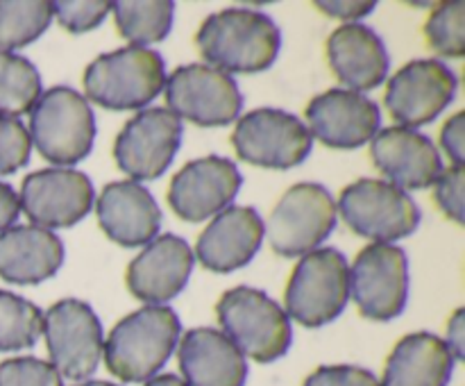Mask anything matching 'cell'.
<instances>
[{"label": "cell", "instance_id": "29", "mask_svg": "<svg viewBox=\"0 0 465 386\" xmlns=\"http://www.w3.org/2000/svg\"><path fill=\"white\" fill-rule=\"evenodd\" d=\"M44 330V312L30 300L0 289V352L25 350Z\"/></svg>", "mask_w": 465, "mask_h": 386}, {"label": "cell", "instance_id": "33", "mask_svg": "<svg viewBox=\"0 0 465 386\" xmlns=\"http://www.w3.org/2000/svg\"><path fill=\"white\" fill-rule=\"evenodd\" d=\"M32 141L16 118L0 116V175H12L30 162Z\"/></svg>", "mask_w": 465, "mask_h": 386}, {"label": "cell", "instance_id": "26", "mask_svg": "<svg viewBox=\"0 0 465 386\" xmlns=\"http://www.w3.org/2000/svg\"><path fill=\"white\" fill-rule=\"evenodd\" d=\"M118 35L136 48L159 44L168 36L175 18L171 0H121L112 3Z\"/></svg>", "mask_w": 465, "mask_h": 386}, {"label": "cell", "instance_id": "39", "mask_svg": "<svg viewBox=\"0 0 465 386\" xmlns=\"http://www.w3.org/2000/svg\"><path fill=\"white\" fill-rule=\"evenodd\" d=\"M18 212H21V204H18L16 191L0 182V232L12 227V223L18 218Z\"/></svg>", "mask_w": 465, "mask_h": 386}, {"label": "cell", "instance_id": "13", "mask_svg": "<svg viewBox=\"0 0 465 386\" xmlns=\"http://www.w3.org/2000/svg\"><path fill=\"white\" fill-rule=\"evenodd\" d=\"M180 144V118L166 107H150L125 123L114 144V159L132 182L157 180L168 171Z\"/></svg>", "mask_w": 465, "mask_h": 386}, {"label": "cell", "instance_id": "2", "mask_svg": "<svg viewBox=\"0 0 465 386\" xmlns=\"http://www.w3.org/2000/svg\"><path fill=\"white\" fill-rule=\"evenodd\" d=\"M180 330V318L171 307L136 309L109 332L103 345L104 366L125 384L153 380L175 352Z\"/></svg>", "mask_w": 465, "mask_h": 386}, {"label": "cell", "instance_id": "8", "mask_svg": "<svg viewBox=\"0 0 465 386\" xmlns=\"http://www.w3.org/2000/svg\"><path fill=\"white\" fill-rule=\"evenodd\" d=\"M341 218L359 236L372 243H391L413 234L420 225V212L411 195L400 191L391 182L363 180L345 186L339 198Z\"/></svg>", "mask_w": 465, "mask_h": 386}, {"label": "cell", "instance_id": "16", "mask_svg": "<svg viewBox=\"0 0 465 386\" xmlns=\"http://www.w3.org/2000/svg\"><path fill=\"white\" fill-rule=\"evenodd\" d=\"M243 177L234 162L225 157L195 159L173 175L168 204L186 223H200L230 207Z\"/></svg>", "mask_w": 465, "mask_h": 386}, {"label": "cell", "instance_id": "35", "mask_svg": "<svg viewBox=\"0 0 465 386\" xmlns=\"http://www.w3.org/2000/svg\"><path fill=\"white\" fill-rule=\"evenodd\" d=\"M302 386H380V380L359 366H321Z\"/></svg>", "mask_w": 465, "mask_h": 386}, {"label": "cell", "instance_id": "7", "mask_svg": "<svg viewBox=\"0 0 465 386\" xmlns=\"http://www.w3.org/2000/svg\"><path fill=\"white\" fill-rule=\"evenodd\" d=\"M336 227V203L325 186L300 182L291 186L263 225L268 243L280 257L313 252Z\"/></svg>", "mask_w": 465, "mask_h": 386}, {"label": "cell", "instance_id": "1", "mask_svg": "<svg viewBox=\"0 0 465 386\" xmlns=\"http://www.w3.org/2000/svg\"><path fill=\"white\" fill-rule=\"evenodd\" d=\"M200 54L223 73H259L275 64L282 35L271 16L232 7L204 18L195 36Z\"/></svg>", "mask_w": 465, "mask_h": 386}, {"label": "cell", "instance_id": "24", "mask_svg": "<svg viewBox=\"0 0 465 386\" xmlns=\"http://www.w3.org/2000/svg\"><path fill=\"white\" fill-rule=\"evenodd\" d=\"M64 263V243L54 232L16 225L0 232V277L9 284H41Z\"/></svg>", "mask_w": 465, "mask_h": 386}, {"label": "cell", "instance_id": "28", "mask_svg": "<svg viewBox=\"0 0 465 386\" xmlns=\"http://www.w3.org/2000/svg\"><path fill=\"white\" fill-rule=\"evenodd\" d=\"M53 3L48 0H0V50L32 44L48 30Z\"/></svg>", "mask_w": 465, "mask_h": 386}, {"label": "cell", "instance_id": "6", "mask_svg": "<svg viewBox=\"0 0 465 386\" xmlns=\"http://www.w3.org/2000/svg\"><path fill=\"white\" fill-rule=\"evenodd\" d=\"M350 298V266L334 248L304 254L286 284V316L304 327H321L343 313Z\"/></svg>", "mask_w": 465, "mask_h": 386}, {"label": "cell", "instance_id": "12", "mask_svg": "<svg viewBox=\"0 0 465 386\" xmlns=\"http://www.w3.org/2000/svg\"><path fill=\"white\" fill-rule=\"evenodd\" d=\"M168 112L200 127H221L236 121L243 95L234 77L204 64L175 68L163 84Z\"/></svg>", "mask_w": 465, "mask_h": 386}, {"label": "cell", "instance_id": "36", "mask_svg": "<svg viewBox=\"0 0 465 386\" xmlns=\"http://www.w3.org/2000/svg\"><path fill=\"white\" fill-rule=\"evenodd\" d=\"M463 123L465 114L459 112L440 130V148L452 159V166H463Z\"/></svg>", "mask_w": 465, "mask_h": 386}, {"label": "cell", "instance_id": "32", "mask_svg": "<svg viewBox=\"0 0 465 386\" xmlns=\"http://www.w3.org/2000/svg\"><path fill=\"white\" fill-rule=\"evenodd\" d=\"M109 12H112V3L107 0H57L53 3V16H57L59 25L66 27L73 35L95 30Z\"/></svg>", "mask_w": 465, "mask_h": 386}, {"label": "cell", "instance_id": "21", "mask_svg": "<svg viewBox=\"0 0 465 386\" xmlns=\"http://www.w3.org/2000/svg\"><path fill=\"white\" fill-rule=\"evenodd\" d=\"M104 234L121 248H139L157 236L162 212L157 200L139 182H109L95 203Z\"/></svg>", "mask_w": 465, "mask_h": 386}, {"label": "cell", "instance_id": "19", "mask_svg": "<svg viewBox=\"0 0 465 386\" xmlns=\"http://www.w3.org/2000/svg\"><path fill=\"white\" fill-rule=\"evenodd\" d=\"M372 163L400 191L427 189L443 173L439 150L425 134L409 127H386L371 139Z\"/></svg>", "mask_w": 465, "mask_h": 386}, {"label": "cell", "instance_id": "25", "mask_svg": "<svg viewBox=\"0 0 465 386\" xmlns=\"http://www.w3.org/2000/svg\"><path fill=\"white\" fill-rule=\"evenodd\" d=\"M454 357L443 339L416 332L398 341L384 366L380 386H448Z\"/></svg>", "mask_w": 465, "mask_h": 386}, {"label": "cell", "instance_id": "23", "mask_svg": "<svg viewBox=\"0 0 465 386\" xmlns=\"http://www.w3.org/2000/svg\"><path fill=\"white\" fill-rule=\"evenodd\" d=\"M327 59L350 91L377 89L389 75V53L375 30L361 23H345L327 39Z\"/></svg>", "mask_w": 465, "mask_h": 386}, {"label": "cell", "instance_id": "11", "mask_svg": "<svg viewBox=\"0 0 465 386\" xmlns=\"http://www.w3.org/2000/svg\"><path fill=\"white\" fill-rule=\"evenodd\" d=\"M350 295L359 313L386 322L398 318L409 298L407 252L391 243H371L350 268Z\"/></svg>", "mask_w": 465, "mask_h": 386}, {"label": "cell", "instance_id": "27", "mask_svg": "<svg viewBox=\"0 0 465 386\" xmlns=\"http://www.w3.org/2000/svg\"><path fill=\"white\" fill-rule=\"evenodd\" d=\"M41 95V75L23 54L0 50V116L16 118L32 112Z\"/></svg>", "mask_w": 465, "mask_h": 386}, {"label": "cell", "instance_id": "4", "mask_svg": "<svg viewBox=\"0 0 465 386\" xmlns=\"http://www.w3.org/2000/svg\"><path fill=\"white\" fill-rule=\"evenodd\" d=\"M166 84V66L157 50L127 48L100 54L84 71V94L112 112L139 109L153 103Z\"/></svg>", "mask_w": 465, "mask_h": 386}, {"label": "cell", "instance_id": "14", "mask_svg": "<svg viewBox=\"0 0 465 386\" xmlns=\"http://www.w3.org/2000/svg\"><path fill=\"white\" fill-rule=\"evenodd\" d=\"M457 94V77L439 59H413L400 68L386 86L384 103L402 127L436 121Z\"/></svg>", "mask_w": 465, "mask_h": 386}, {"label": "cell", "instance_id": "40", "mask_svg": "<svg viewBox=\"0 0 465 386\" xmlns=\"http://www.w3.org/2000/svg\"><path fill=\"white\" fill-rule=\"evenodd\" d=\"M145 386H186L184 380H180L173 372H166V375H154L153 380L145 381Z\"/></svg>", "mask_w": 465, "mask_h": 386}, {"label": "cell", "instance_id": "31", "mask_svg": "<svg viewBox=\"0 0 465 386\" xmlns=\"http://www.w3.org/2000/svg\"><path fill=\"white\" fill-rule=\"evenodd\" d=\"M0 386H64V381L44 359L14 357L0 363Z\"/></svg>", "mask_w": 465, "mask_h": 386}, {"label": "cell", "instance_id": "38", "mask_svg": "<svg viewBox=\"0 0 465 386\" xmlns=\"http://www.w3.org/2000/svg\"><path fill=\"white\" fill-rule=\"evenodd\" d=\"M448 350L452 352L454 359H465V309H457L454 316L450 318L448 325V341H445Z\"/></svg>", "mask_w": 465, "mask_h": 386}, {"label": "cell", "instance_id": "22", "mask_svg": "<svg viewBox=\"0 0 465 386\" xmlns=\"http://www.w3.org/2000/svg\"><path fill=\"white\" fill-rule=\"evenodd\" d=\"M186 386H245L248 361L223 332L212 327L189 330L177 352Z\"/></svg>", "mask_w": 465, "mask_h": 386}, {"label": "cell", "instance_id": "18", "mask_svg": "<svg viewBox=\"0 0 465 386\" xmlns=\"http://www.w3.org/2000/svg\"><path fill=\"white\" fill-rule=\"evenodd\" d=\"M193 271V250L175 234L150 241L130 262L125 284L141 302L162 304L182 293Z\"/></svg>", "mask_w": 465, "mask_h": 386}, {"label": "cell", "instance_id": "9", "mask_svg": "<svg viewBox=\"0 0 465 386\" xmlns=\"http://www.w3.org/2000/svg\"><path fill=\"white\" fill-rule=\"evenodd\" d=\"M50 366L66 380H86L103 359V322L94 309L75 298L54 302L44 313Z\"/></svg>", "mask_w": 465, "mask_h": 386}, {"label": "cell", "instance_id": "17", "mask_svg": "<svg viewBox=\"0 0 465 386\" xmlns=\"http://www.w3.org/2000/svg\"><path fill=\"white\" fill-rule=\"evenodd\" d=\"M304 116L309 134L339 150L359 148L380 130V107L350 89H330L316 95Z\"/></svg>", "mask_w": 465, "mask_h": 386}, {"label": "cell", "instance_id": "30", "mask_svg": "<svg viewBox=\"0 0 465 386\" xmlns=\"http://www.w3.org/2000/svg\"><path fill=\"white\" fill-rule=\"evenodd\" d=\"M427 41L443 57H463L465 53V5L443 3L431 12L425 25Z\"/></svg>", "mask_w": 465, "mask_h": 386}, {"label": "cell", "instance_id": "5", "mask_svg": "<svg viewBox=\"0 0 465 386\" xmlns=\"http://www.w3.org/2000/svg\"><path fill=\"white\" fill-rule=\"evenodd\" d=\"M30 141L41 157L59 166L82 162L94 148L95 116L71 86H53L39 95L30 114Z\"/></svg>", "mask_w": 465, "mask_h": 386}, {"label": "cell", "instance_id": "37", "mask_svg": "<svg viewBox=\"0 0 465 386\" xmlns=\"http://www.w3.org/2000/svg\"><path fill=\"white\" fill-rule=\"evenodd\" d=\"M316 7L321 12H325L327 16H334V18H343V21H357V18L366 16L375 9V3H357V0H339V3H330V0H318Z\"/></svg>", "mask_w": 465, "mask_h": 386}, {"label": "cell", "instance_id": "3", "mask_svg": "<svg viewBox=\"0 0 465 386\" xmlns=\"http://www.w3.org/2000/svg\"><path fill=\"white\" fill-rule=\"evenodd\" d=\"M223 334L243 357L271 363L284 357L291 348V321L284 309L252 286H234L225 291L216 304Z\"/></svg>", "mask_w": 465, "mask_h": 386}, {"label": "cell", "instance_id": "34", "mask_svg": "<svg viewBox=\"0 0 465 386\" xmlns=\"http://www.w3.org/2000/svg\"><path fill=\"white\" fill-rule=\"evenodd\" d=\"M463 166H450L448 171L440 173L439 180L434 182L436 204H439L440 212H443L445 216L452 218L459 225H463Z\"/></svg>", "mask_w": 465, "mask_h": 386}, {"label": "cell", "instance_id": "15", "mask_svg": "<svg viewBox=\"0 0 465 386\" xmlns=\"http://www.w3.org/2000/svg\"><path fill=\"white\" fill-rule=\"evenodd\" d=\"M18 204L36 227H73L91 212L94 184L84 173L73 168H45L23 180Z\"/></svg>", "mask_w": 465, "mask_h": 386}, {"label": "cell", "instance_id": "41", "mask_svg": "<svg viewBox=\"0 0 465 386\" xmlns=\"http://www.w3.org/2000/svg\"><path fill=\"white\" fill-rule=\"evenodd\" d=\"M77 386H118V384H112V381L94 380V381H82V384H77Z\"/></svg>", "mask_w": 465, "mask_h": 386}, {"label": "cell", "instance_id": "20", "mask_svg": "<svg viewBox=\"0 0 465 386\" xmlns=\"http://www.w3.org/2000/svg\"><path fill=\"white\" fill-rule=\"evenodd\" d=\"M266 236L254 207H227L216 213L195 243V254L207 271L232 272L252 262Z\"/></svg>", "mask_w": 465, "mask_h": 386}, {"label": "cell", "instance_id": "10", "mask_svg": "<svg viewBox=\"0 0 465 386\" xmlns=\"http://www.w3.org/2000/svg\"><path fill=\"white\" fill-rule=\"evenodd\" d=\"M312 134L293 114L275 107L248 112L236 121L232 145L243 162L262 168H295L312 153Z\"/></svg>", "mask_w": 465, "mask_h": 386}]
</instances>
